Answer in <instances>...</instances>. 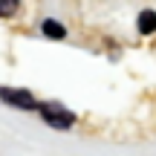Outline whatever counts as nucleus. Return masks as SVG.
Instances as JSON below:
<instances>
[{"instance_id":"obj_2","label":"nucleus","mask_w":156,"mask_h":156,"mask_svg":"<svg viewBox=\"0 0 156 156\" xmlns=\"http://www.w3.org/2000/svg\"><path fill=\"white\" fill-rule=\"evenodd\" d=\"M0 101L12 107H20V110H38V101L29 90H15V87H0Z\"/></svg>"},{"instance_id":"obj_4","label":"nucleus","mask_w":156,"mask_h":156,"mask_svg":"<svg viewBox=\"0 0 156 156\" xmlns=\"http://www.w3.org/2000/svg\"><path fill=\"white\" fill-rule=\"evenodd\" d=\"M41 32H44L46 38H58V41L67 38V29H64L58 20H44V23H41Z\"/></svg>"},{"instance_id":"obj_5","label":"nucleus","mask_w":156,"mask_h":156,"mask_svg":"<svg viewBox=\"0 0 156 156\" xmlns=\"http://www.w3.org/2000/svg\"><path fill=\"white\" fill-rule=\"evenodd\" d=\"M20 6V0H0V17H12Z\"/></svg>"},{"instance_id":"obj_3","label":"nucleus","mask_w":156,"mask_h":156,"mask_svg":"<svg viewBox=\"0 0 156 156\" xmlns=\"http://www.w3.org/2000/svg\"><path fill=\"white\" fill-rule=\"evenodd\" d=\"M136 23H139V32H142V35H153V32H156V12L145 9Z\"/></svg>"},{"instance_id":"obj_1","label":"nucleus","mask_w":156,"mask_h":156,"mask_svg":"<svg viewBox=\"0 0 156 156\" xmlns=\"http://www.w3.org/2000/svg\"><path fill=\"white\" fill-rule=\"evenodd\" d=\"M38 113L44 116V122L49 124V127L55 130H69L75 124V116L67 110V107H61L58 101H46V104H38Z\"/></svg>"}]
</instances>
